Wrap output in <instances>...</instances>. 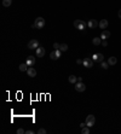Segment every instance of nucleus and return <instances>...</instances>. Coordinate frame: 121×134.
<instances>
[{
	"label": "nucleus",
	"mask_w": 121,
	"mask_h": 134,
	"mask_svg": "<svg viewBox=\"0 0 121 134\" xmlns=\"http://www.w3.org/2000/svg\"><path fill=\"white\" fill-rule=\"evenodd\" d=\"M34 24H35L36 29H43V28L45 27V19H44L43 17H36Z\"/></svg>",
	"instance_id": "obj_1"
},
{
	"label": "nucleus",
	"mask_w": 121,
	"mask_h": 134,
	"mask_svg": "<svg viewBox=\"0 0 121 134\" xmlns=\"http://www.w3.org/2000/svg\"><path fill=\"white\" fill-rule=\"evenodd\" d=\"M86 26H87V23L85 21H82V19H76L75 22H74V27L79 30H84Z\"/></svg>",
	"instance_id": "obj_2"
},
{
	"label": "nucleus",
	"mask_w": 121,
	"mask_h": 134,
	"mask_svg": "<svg viewBox=\"0 0 121 134\" xmlns=\"http://www.w3.org/2000/svg\"><path fill=\"white\" fill-rule=\"evenodd\" d=\"M94 122H96V117L93 116V115H89L87 117H86V126L87 127H93L94 126Z\"/></svg>",
	"instance_id": "obj_3"
},
{
	"label": "nucleus",
	"mask_w": 121,
	"mask_h": 134,
	"mask_svg": "<svg viewBox=\"0 0 121 134\" xmlns=\"http://www.w3.org/2000/svg\"><path fill=\"white\" fill-rule=\"evenodd\" d=\"M60 54H62V51H60V50H55V51H52V52L50 53V58L52 60H56L60 57Z\"/></svg>",
	"instance_id": "obj_4"
},
{
	"label": "nucleus",
	"mask_w": 121,
	"mask_h": 134,
	"mask_svg": "<svg viewBox=\"0 0 121 134\" xmlns=\"http://www.w3.org/2000/svg\"><path fill=\"white\" fill-rule=\"evenodd\" d=\"M92 59L94 63H102L103 60H104V56L102 54V53H94L93 56H92Z\"/></svg>",
	"instance_id": "obj_5"
},
{
	"label": "nucleus",
	"mask_w": 121,
	"mask_h": 134,
	"mask_svg": "<svg viewBox=\"0 0 121 134\" xmlns=\"http://www.w3.org/2000/svg\"><path fill=\"white\" fill-rule=\"evenodd\" d=\"M85 89H86V86H85V83L82 81H77L75 83V91H77V92H85Z\"/></svg>",
	"instance_id": "obj_6"
},
{
	"label": "nucleus",
	"mask_w": 121,
	"mask_h": 134,
	"mask_svg": "<svg viewBox=\"0 0 121 134\" xmlns=\"http://www.w3.org/2000/svg\"><path fill=\"white\" fill-rule=\"evenodd\" d=\"M82 64H84L85 68H92L93 64H94V62H93L92 58H85V59L82 60Z\"/></svg>",
	"instance_id": "obj_7"
},
{
	"label": "nucleus",
	"mask_w": 121,
	"mask_h": 134,
	"mask_svg": "<svg viewBox=\"0 0 121 134\" xmlns=\"http://www.w3.org/2000/svg\"><path fill=\"white\" fill-rule=\"evenodd\" d=\"M39 47V41L38 40H30L28 42V48L29 50H36Z\"/></svg>",
	"instance_id": "obj_8"
},
{
	"label": "nucleus",
	"mask_w": 121,
	"mask_h": 134,
	"mask_svg": "<svg viewBox=\"0 0 121 134\" xmlns=\"http://www.w3.org/2000/svg\"><path fill=\"white\" fill-rule=\"evenodd\" d=\"M87 27L91 28V29H94L96 27H99V23H98L96 19H90V21L87 22Z\"/></svg>",
	"instance_id": "obj_9"
},
{
	"label": "nucleus",
	"mask_w": 121,
	"mask_h": 134,
	"mask_svg": "<svg viewBox=\"0 0 121 134\" xmlns=\"http://www.w3.org/2000/svg\"><path fill=\"white\" fill-rule=\"evenodd\" d=\"M35 52H36V57H39V58H41V57H44L45 56V48L44 47H38L36 50H35Z\"/></svg>",
	"instance_id": "obj_10"
},
{
	"label": "nucleus",
	"mask_w": 121,
	"mask_h": 134,
	"mask_svg": "<svg viewBox=\"0 0 121 134\" xmlns=\"http://www.w3.org/2000/svg\"><path fill=\"white\" fill-rule=\"evenodd\" d=\"M26 63H27V65L28 67H33L34 64H35V57H33V56H29L27 60H26Z\"/></svg>",
	"instance_id": "obj_11"
},
{
	"label": "nucleus",
	"mask_w": 121,
	"mask_h": 134,
	"mask_svg": "<svg viewBox=\"0 0 121 134\" xmlns=\"http://www.w3.org/2000/svg\"><path fill=\"white\" fill-rule=\"evenodd\" d=\"M27 74H28L29 77H35V76H36V70H35L34 68L29 67V68H28V70H27Z\"/></svg>",
	"instance_id": "obj_12"
},
{
	"label": "nucleus",
	"mask_w": 121,
	"mask_h": 134,
	"mask_svg": "<svg viewBox=\"0 0 121 134\" xmlns=\"http://www.w3.org/2000/svg\"><path fill=\"white\" fill-rule=\"evenodd\" d=\"M109 36H110V31H109V30L104 29L102 31V34H101V39H102V40H106Z\"/></svg>",
	"instance_id": "obj_13"
},
{
	"label": "nucleus",
	"mask_w": 121,
	"mask_h": 134,
	"mask_svg": "<svg viewBox=\"0 0 121 134\" xmlns=\"http://www.w3.org/2000/svg\"><path fill=\"white\" fill-rule=\"evenodd\" d=\"M108 24H109V23H108V21H106V19H102V21L99 22V28L104 30V29H106Z\"/></svg>",
	"instance_id": "obj_14"
},
{
	"label": "nucleus",
	"mask_w": 121,
	"mask_h": 134,
	"mask_svg": "<svg viewBox=\"0 0 121 134\" xmlns=\"http://www.w3.org/2000/svg\"><path fill=\"white\" fill-rule=\"evenodd\" d=\"M68 80H69V82H70V83H74V85L77 82V77H76L75 75H70V76L68 77Z\"/></svg>",
	"instance_id": "obj_15"
},
{
	"label": "nucleus",
	"mask_w": 121,
	"mask_h": 134,
	"mask_svg": "<svg viewBox=\"0 0 121 134\" xmlns=\"http://www.w3.org/2000/svg\"><path fill=\"white\" fill-rule=\"evenodd\" d=\"M92 44L94 45V46H98V45L102 44V39H101V38H94V39L92 40Z\"/></svg>",
	"instance_id": "obj_16"
},
{
	"label": "nucleus",
	"mask_w": 121,
	"mask_h": 134,
	"mask_svg": "<svg viewBox=\"0 0 121 134\" xmlns=\"http://www.w3.org/2000/svg\"><path fill=\"white\" fill-rule=\"evenodd\" d=\"M116 62H118V59H116L115 57H110V58L108 59V63H109V65H115V64H116Z\"/></svg>",
	"instance_id": "obj_17"
},
{
	"label": "nucleus",
	"mask_w": 121,
	"mask_h": 134,
	"mask_svg": "<svg viewBox=\"0 0 121 134\" xmlns=\"http://www.w3.org/2000/svg\"><path fill=\"white\" fill-rule=\"evenodd\" d=\"M28 68H29V67L27 65V63H23V64L19 65V70H21V71H27Z\"/></svg>",
	"instance_id": "obj_18"
},
{
	"label": "nucleus",
	"mask_w": 121,
	"mask_h": 134,
	"mask_svg": "<svg viewBox=\"0 0 121 134\" xmlns=\"http://www.w3.org/2000/svg\"><path fill=\"white\" fill-rule=\"evenodd\" d=\"M11 4H12V0H2V5L5 7H9Z\"/></svg>",
	"instance_id": "obj_19"
},
{
	"label": "nucleus",
	"mask_w": 121,
	"mask_h": 134,
	"mask_svg": "<svg viewBox=\"0 0 121 134\" xmlns=\"http://www.w3.org/2000/svg\"><path fill=\"white\" fill-rule=\"evenodd\" d=\"M81 133L82 134H89L90 133V127H84V128H81Z\"/></svg>",
	"instance_id": "obj_20"
},
{
	"label": "nucleus",
	"mask_w": 121,
	"mask_h": 134,
	"mask_svg": "<svg viewBox=\"0 0 121 134\" xmlns=\"http://www.w3.org/2000/svg\"><path fill=\"white\" fill-rule=\"evenodd\" d=\"M60 50L62 51V52H65V51L68 50V45H67V44H62L60 46Z\"/></svg>",
	"instance_id": "obj_21"
},
{
	"label": "nucleus",
	"mask_w": 121,
	"mask_h": 134,
	"mask_svg": "<svg viewBox=\"0 0 121 134\" xmlns=\"http://www.w3.org/2000/svg\"><path fill=\"white\" fill-rule=\"evenodd\" d=\"M101 65H102L103 69H108V68H109V63H108V62H104V60L101 63Z\"/></svg>",
	"instance_id": "obj_22"
},
{
	"label": "nucleus",
	"mask_w": 121,
	"mask_h": 134,
	"mask_svg": "<svg viewBox=\"0 0 121 134\" xmlns=\"http://www.w3.org/2000/svg\"><path fill=\"white\" fill-rule=\"evenodd\" d=\"M38 134H46V129H44V128H40L38 132H36Z\"/></svg>",
	"instance_id": "obj_23"
},
{
	"label": "nucleus",
	"mask_w": 121,
	"mask_h": 134,
	"mask_svg": "<svg viewBox=\"0 0 121 134\" xmlns=\"http://www.w3.org/2000/svg\"><path fill=\"white\" fill-rule=\"evenodd\" d=\"M23 133H26V131L23 128H18L17 129V134H23Z\"/></svg>",
	"instance_id": "obj_24"
},
{
	"label": "nucleus",
	"mask_w": 121,
	"mask_h": 134,
	"mask_svg": "<svg viewBox=\"0 0 121 134\" xmlns=\"http://www.w3.org/2000/svg\"><path fill=\"white\" fill-rule=\"evenodd\" d=\"M60 45L58 44V42H55V44H53V48H55V50H60Z\"/></svg>",
	"instance_id": "obj_25"
},
{
	"label": "nucleus",
	"mask_w": 121,
	"mask_h": 134,
	"mask_svg": "<svg viewBox=\"0 0 121 134\" xmlns=\"http://www.w3.org/2000/svg\"><path fill=\"white\" fill-rule=\"evenodd\" d=\"M102 46H103V47H106V46H108V42H106V40H102Z\"/></svg>",
	"instance_id": "obj_26"
},
{
	"label": "nucleus",
	"mask_w": 121,
	"mask_h": 134,
	"mask_svg": "<svg viewBox=\"0 0 121 134\" xmlns=\"http://www.w3.org/2000/svg\"><path fill=\"white\" fill-rule=\"evenodd\" d=\"M35 132L34 131H30V129H28V131H26V134H34Z\"/></svg>",
	"instance_id": "obj_27"
},
{
	"label": "nucleus",
	"mask_w": 121,
	"mask_h": 134,
	"mask_svg": "<svg viewBox=\"0 0 121 134\" xmlns=\"http://www.w3.org/2000/svg\"><path fill=\"white\" fill-rule=\"evenodd\" d=\"M76 63H77V64H82V60H81V59H77V60H76Z\"/></svg>",
	"instance_id": "obj_28"
},
{
	"label": "nucleus",
	"mask_w": 121,
	"mask_h": 134,
	"mask_svg": "<svg viewBox=\"0 0 121 134\" xmlns=\"http://www.w3.org/2000/svg\"><path fill=\"white\" fill-rule=\"evenodd\" d=\"M80 127H81V128H84V127H86V123H81V124H80Z\"/></svg>",
	"instance_id": "obj_29"
},
{
	"label": "nucleus",
	"mask_w": 121,
	"mask_h": 134,
	"mask_svg": "<svg viewBox=\"0 0 121 134\" xmlns=\"http://www.w3.org/2000/svg\"><path fill=\"white\" fill-rule=\"evenodd\" d=\"M118 16H119V18L121 19V10H119V12H118Z\"/></svg>",
	"instance_id": "obj_30"
}]
</instances>
